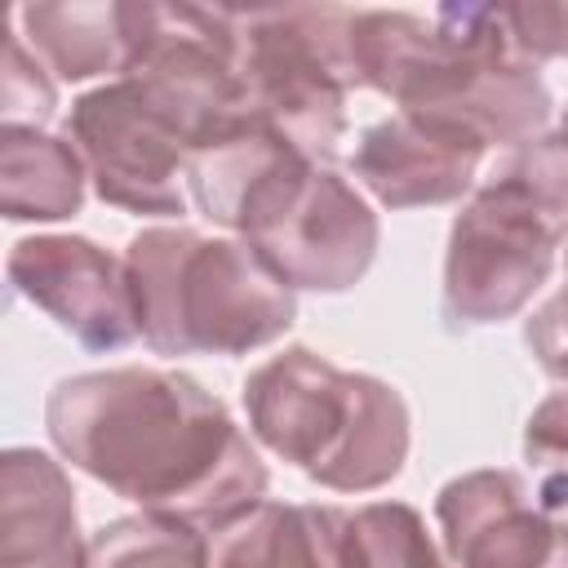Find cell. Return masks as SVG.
<instances>
[{"label": "cell", "instance_id": "cell-23", "mask_svg": "<svg viewBox=\"0 0 568 568\" xmlns=\"http://www.w3.org/2000/svg\"><path fill=\"white\" fill-rule=\"evenodd\" d=\"M524 342L541 364V373L568 386V284L532 311V320L524 324Z\"/></svg>", "mask_w": 568, "mask_h": 568}, {"label": "cell", "instance_id": "cell-8", "mask_svg": "<svg viewBox=\"0 0 568 568\" xmlns=\"http://www.w3.org/2000/svg\"><path fill=\"white\" fill-rule=\"evenodd\" d=\"M67 138L98 200L138 217H178L186 209L182 178L191 146L133 75L80 93L67 111Z\"/></svg>", "mask_w": 568, "mask_h": 568}, {"label": "cell", "instance_id": "cell-4", "mask_svg": "<svg viewBox=\"0 0 568 568\" xmlns=\"http://www.w3.org/2000/svg\"><path fill=\"white\" fill-rule=\"evenodd\" d=\"M248 435L333 493H373L408 462V404L368 373L284 346L244 377Z\"/></svg>", "mask_w": 568, "mask_h": 568}, {"label": "cell", "instance_id": "cell-24", "mask_svg": "<svg viewBox=\"0 0 568 568\" xmlns=\"http://www.w3.org/2000/svg\"><path fill=\"white\" fill-rule=\"evenodd\" d=\"M559 129H564V133H568V106H564V120H559Z\"/></svg>", "mask_w": 568, "mask_h": 568}, {"label": "cell", "instance_id": "cell-19", "mask_svg": "<svg viewBox=\"0 0 568 568\" xmlns=\"http://www.w3.org/2000/svg\"><path fill=\"white\" fill-rule=\"evenodd\" d=\"M524 462L546 510L568 515V386L550 390L524 426Z\"/></svg>", "mask_w": 568, "mask_h": 568}, {"label": "cell", "instance_id": "cell-25", "mask_svg": "<svg viewBox=\"0 0 568 568\" xmlns=\"http://www.w3.org/2000/svg\"><path fill=\"white\" fill-rule=\"evenodd\" d=\"M564 266H568V257H564Z\"/></svg>", "mask_w": 568, "mask_h": 568}, {"label": "cell", "instance_id": "cell-22", "mask_svg": "<svg viewBox=\"0 0 568 568\" xmlns=\"http://www.w3.org/2000/svg\"><path fill=\"white\" fill-rule=\"evenodd\" d=\"M510 53L528 67L568 53V4L564 0H532V4H497Z\"/></svg>", "mask_w": 568, "mask_h": 568}, {"label": "cell", "instance_id": "cell-2", "mask_svg": "<svg viewBox=\"0 0 568 568\" xmlns=\"http://www.w3.org/2000/svg\"><path fill=\"white\" fill-rule=\"evenodd\" d=\"M346 58L355 89H377L399 111L453 115L488 146L515 151L546 129L555 106L537 67L510 53L497 4L351 9Z\"/></svg>", "mask_w": 568, "mask_h": 568}, {"label": "cell", "instance_id": "cell-7", "mask_svg": "<svg viewBox=\"0 0 568 568\" xmlns=\"http://www.w3.org/2000/svg\"><path fill=\"white\" fill-rule=\"evenodd\" d=\"M377 235L368 200L315 160L288 169L240 231L293 293H346L359 284L377 257Z\"/></svg>", "mask_w": 568, "mask_h": 568}, {"label": "cell", "instance_id": "cell-15", "mask_svg": "<svg viewBox=\"0 0 568 568\" xmlns=\"http://www.w3.org/2000/svg\"><path fill=\"white\" fill-rule=\"evenodd\" d=\"M209 537V568H351L346 510L337 506L257 501Z\"/></svg>", "mask_w": 568, "mask_h": 568}, {"label": "cell", "instance_id": "cell-18", "mask_svg": "<svg viewBox=\"0 0 568 568\" xmlns=\"http://www.w3.org/2000/svg\"><path fill=\"white\" fill-rule=\"evenodd\" d=\"M351 568H448L426 532V519L408 501H368L346 510Z\"/></svg>", "mask_w": 568, "mask_h": 568}, {"label": "cell", "instance_id": "cell-16", "mask_svg": "<svg viewBox=\"0 0 568 568\" xmlns=\"http://www.w3.org/2000/svg\"><path fill=\"white\" fill-rule=\"evenodd\" d=\"M89 169L71 138L0 124V213L9 222H62L84 204Z\"/></svg>", "mask_w": 568, "mask_h": 568}, {"label": "cell", "instance_id": "cell-3", "mask_svg": "<svg viewBox=\"0 0 568 568\" xmlns=\"http://www.w3.org/2000/svg\"><path fill=\"white\" fill-rule=\"evenodd\" d=\"M124 275L155 355H244L297 320V293L240 235L146 226L124 244Z\"/></svg>", "mask_w": 568, "mask_h": 568}, {"label": "cell", "instance_id": "cell-13", "mask_svg": "<svg viewBox=\"0 0 568 568\" xmlns=\"http://www.w3.org/2000/svg\"><path fill=\"white\" fill-rule=\"evenodd\" d=\"M18 36L27 49L58 75V80H93L111 75L124 80L142 49H146V22L151 4H124V0H93V4H22Z\"/></svg>", "mask_w": 568, "mask_h": 568}, {"label": "cell", "instance_id": "cell-21", "mask_svg": "<svg viewBox=\"0 0 568 568\" xmlns=\"http://www.w3.org/2000/svg\"><path fill=\"white\" fill-rule=\"evenodd\" d=\"M53 111H58V84L13 27L4 36V62H0V120L18 129H44Z\"/></svg>", "mask_w": 568, "mask_h": 568}, {"label": "cell", "instance_id": "cell-14", "mask_svg": "<svg viewBox=\"0 0 568 568\" xmlns=\"http://www.w3.org/2000/svg\"><path fill=\"white\" fill-rule=\"evenodd\" d=\"M297 160H311V155H302L284 133H275L257 115H244L240 124H231L226 133H217L191 151V160H186L191 200L200 204V213L213 226H226L240 235V226H244L248 209L262 200V191Z\"/></svg>", "mask_w": 568, "mask_h": 568}, {"label": "cell", "instance_id": "cell-11", "mask_svg": "<svg viewBox=\"0 0 568 568\" xmlns=\"http://www.w3.org/2000/svg\"><path fill=\"white\" fill-rule=\"evenodd\" d=\"M488 142L435 111H395L359 133L351 169L359 186L386 209L453 204L475 186Z\"/></svg>", "mask_w": 568, "mask_h": 568}, {"label": "cell", "instance_id": "cell-20", "mask_svg": "<svg viewBox=\"0 0 568 568\" xmlns=\"http://www.w3.org/2000/svg\"><path fill=\"white\" fill-rule=\"evenodd\" d=\"M501 173L510 182H519V191L550 217V226L568 240V133H537L528 142H519L506 160Z\"/></svg>", "mask_w": 568, "mask_h": 568}, {"label": "cell", "instance_id": "cell-1", "mask_svg": "<svg viewBox=\"0 0 568 568\" xmlns=\"http://www.w3.org/2000/svg\"><path fill=\"white\" fill-rule=\"evenodd\" d=\"M53 448L142 510L217 532L266 501V466L226 404L191 373L120 364L62 377L44 399Z\"/></svg>", "mask_w": 568, "mask_h": 568}, {"label": "cell", "instance_id": "cell-12", "mask_svg": "<svg viewBox=\"0 0 568 568\" xmlns=\"http://www.w3.org/2000/svg\"><path fill=\"white\" fill-rule=\"evenodd\" d=\"M0 568H89L75 488L44 448L0 457Z\"/></svg>", "mask_w": 568, "mask_h": 568}, {"label": "cell", "instance_id": "cell-9", "mask_svg": "<svg viewBox=\"0 0 568 568\" xmlns=\"http://www.w3.org/2000/svg\"><path fill=\"white\" fill-rule=\"evenodd\" d=\"M9 288L40 306L84 351H120L138 337L124 257L89 235H27L4 262Z\"/></svg>", "mask_w": 568, "mask_h": 568}, {"label": "cell", "instance_id": "cell-10", "mask_svg": "<svg viewBox=\"0 0 568 568\" xmlns=\"http://www.w3.org/2000/svg\"><path fill=\"white\" fill-rule=\"evenodd\" d=\"M453 568H568V515L541 506L515 470H466L435 497Z\"/></svg>", "mask_w": 568, "mask_h": 568}, {"label": "cell", "instance_id": "cell-17", "mask_svg": "<svg viewBox=\"0 0 568 568\" xmlns=\"http://www.w3.org/2000/svg\"><path fill=\"white\" fill-rule=\"evenodd\" d=\"M213 537L164 510H138L89 537V568H209Z\"/></svg>", "mask_w": 568, "mask_h": 568}, {"label": "cell", "instance_id": "cell-6", "mask_svg": "<svg viewBox=\"0 0 568 568\" xmlns=\"http://www.w3.org/2000/svg\"><path fill=\"white\" fill-rule=\"evenodd\" d=\"M564 235L501 169L470 191L448 231L444 320L479 328L519 315L555 271Z\"/></svg>", "mask_w": 568, "mask_h": 568}, {"label": "cell", "instance_id": "cell-5", "mask_svg": "<svg viewBox=\"0 0 568 568\" xmlns=\"http://www.w3.org/2000/svg\"><path fill=\"white\" fill-rule=\"evenodd\" d=\"M235 71L248 111L284 133L315 164L328 160L346 133L351 9L337 4H248L226 9Z\"/></svg>", "mask_w": 568, "mask_h": 568}]
</instances>
